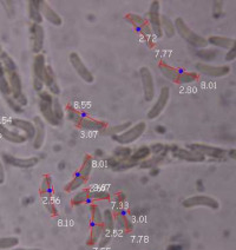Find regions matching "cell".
<instances>
[{
    "mask_svg": "<svg viewBox=\"0 0 236 250\" xmlns=\"http://www.w3.org/2000/svg\"><path fill=\"white\" fill-rule=\"evenodd\" d=\"M175 26H176V33L181 37L183 41H186L190 46L195 47L197 50L206 49L208 46V41L204 38L203 36L196 33L194 30L190 28L189 25L187 24L181 17H177L175 19Z\"/></svg>",
    "mask_w": 236,
    "mask_h": 250,
    "instance_id": "obj_1",
    "label": "cell"
},
{
    "mask_svg": "<svg viewBox=\"0 0 236 250\" xmlns=\"http://www.w3.org/2000/svg\"><path fill=\"white\" fill-rule=\"evenodd\" d=\"M93 167V158L91 155H85L83 163H82L81 167L77 171V174L73 176V178L69 183L65 186V191L66 192H75L78 191L82 187L85 186L87 180H89L91 171Z\"/></svg>",
    "mask_w": 236,
    "mask_h": 250,
    "instance_id": "obj_2",
    "label": "cell"
},
{
    "mask_svg": "<svg viewBox=\"0 0 236 250\" xmlns=\"http://www.w3.org/2000/svg\"><path fill=\"white\" fill-rule=\"evenodd\" d=\"M125 21H129L132 25L133 30L142 37V39L147 42L148 46L151 47L155 45V36H153L151 27H150L147 18L139 16L137 13H128L125 16Z\"/></svg>",
    "mask_w": 236,
    "mask_h": 250,
    "instance_id": "obj_3",
    "label": "cell"
},
{
    "mask_svg": "<svg viewBox=\"0 0 236 250\" xmlns=\"http://www.w3.org/2000/svg\"><path fill=\"white\" fill-rule=\"evenodd\" d=\"M39 98V111H41L42 118L44 119L46 123H49L52 126H58L61 125L58 121H57L55 113H53V99L55 96L51 95L47 90L42 91L41 93H38Z\"/></svg>",
    "mask_w": 236,
    "mask_h": 250,
    "instance_id": "obj_4",
    "label": "cell"
},
{
    "mask_svg": "<svg viewBox=\"0 0 236 250\" xmlns=\"http://www.w3.org/2000/svg\"><path fill=\"white\" fill-rule=\"evenodd\" d=\"M147 130V123L146 122H138V123L132 124L127 131L121 133V135L112 136V139L118 143L119 146H130V144L137 142L142 136L144 135Z\"/></svg>",
    "mask_w": 236,
    "mask_h": 250,
    "instance_id": "obj_5",
    "label": "cell"
},
{
    "mask_svg": "<svg viewBox=\"0 0 236 250\" xmlns=\"http://www.w3.org/2000/svg\"><path fill=\"white\" fill-rule=\"evenodd\" d=\"M46 59L45 56L41 53V55H36L33 58L32 64V76H33V89L37 93H41L42 91L45 89L44 78H45V71H46Z\"/></svg>",
    "mask_w": 236,
    "mask_h": 250,
    "instance_id": "obj_6",
    "label": "cell"
},
{
    "mask_svg": "<svg viewBox=\"0 0 236 250\" xmlns=\"http://www.w3.org/2000/svg\"><path fill=\"white\" fill-rule=\"evenodd\" d=\"M6 75L8 83H10L11 96H12V98L17 102V103L21 104L22 107L26 106L28 104V99L26 97V95L24 93V91H22V81L18 70L12 71V72H7Z\"/></svg>",
    "mask_w": 236,
    "mask_h": 250,
    "instance_id": "obj_7",
    "label": "cell"
},
{
    "mask_svg": "<svg viewBox=\"0 0 236 250\" xmlns=\"http://www.w3.org/2000/svg\"><path fill=\"white\" fill-rule=\"evenodd\" d=\"M161 4L157 0H153L150 2V7L147 13V21L149 22L151 31L155 38L160 39L163 37V31H162V19H161Z\"/></svg>",
    "mask_w": 236,
    "mask_h": 250,
    "instance_id": "obj_8",
    "label": "cell"
},
{
    "mask_svg": "<svg viewBox=\"0 0 236 250\" xmlns=\"http://www.w3.org/2000/svg\"><path fill=\"white\" fill-rule=\"evenodd\" d=\"M187 147L189 150H192V151L203 155L206 158L210 157L214 158V160H223L228 155V151L224 150L223 147L209 146V144L204 143H190L187 144Z\"/></svg>",
    "mask_w": 236,
    "mask_h": 250,
    "instance_id": "obj_9",
    "label": "cell"
},
{
    "mask_svg": "<svg viewBox=\"0 0 236 250\" xmlns=\"http://www.w3.org/2000/svg\"><path fill=\"white\" fill-rule=\"evenodd\" d=\"M182 206L187 209L204 207V208L217 210L220 208V202L216 200V198L212 197V196L195 195V196H190V197L186 198V200L182 202Z\"/></svg>",
    "mask_w": 236,
    "mask_h": 250,
    "instance_id": "obj_10",
    "label": "cell"
},
{
    "mask_svg": "<svg viewBox=\"0 0 236 250\" xmlns=\"http://www.w3.org/2000/svg\"><path fill=\"white\" fill-rule=\"evenodd\" d=\"M170 96H172V92H170V87L169 86H163L158 93L157 99L155 101V103L150 110L148 111L147 117L150 121H153V119L158 118L163 113L164 110H166L168 103L170 101Z\"/></svg>",
    "mask_w": 236,
    "mask_h": 250,
    "instance_id": "obj_11",
    "label": "cell"
},
{
    "mask_svg": "<svg viewBox=\"0 0 236 250\" xmlns=\"http://www.w3.org/2000/svg\"><path fill=\"white\" fill-rule=\"evenodd\" d=\"M139 77L142 82V89H143V97L146 102H152L156 96L155 91V79H153L151 70L148 66H142L139 69Z\"/></svg>",
    "mask_w": 236,
    "mask_h": 250,
    "instance_id": "obj_12",
    "label": "cell"
},
{
    "mask_svg": "<svg viewBox=\"0 0 236 250\" xmlns=\"http://www.w3.org/2000/svg\"><path fill=\"white\" fill-rule=\"evenodd\" d=\"M69 62L71 66L73 67V70L76 71V73L78 75L79 78L82 81L85 82L86 84H92L95 82V77H93L92 72L89 70V67L85 65V62L82 59V57L77 52H71L69 56Z\"/></svg>",
    "mask_w": 236,
    "mask_h": 250,
    "instance_id": "obj_13",
    "label": "cell"
},
{
    "mask_svg": "<svg viewBox=\"0 0 236 250\" xmlns=\"http://www.w3.org/2000/svg\"><path fill=\"white\" fill-rule=\"evenodd\" d=\"M1 160L6 166L17 167V169H32L39 163V158L36 156L32 157H17V156L10 155V153H1Z\"/></svg>",
    "mask_w": 236,
    "mask_h": 250,
    "instance_id": "obj_14",
    "label": "cell"
},
{
    "mask_svg": "<svg viewBox=\"0 0 236 250\" xmlns=\"http://www.w3.org/2000/svg\"><path fill=\"white\" fill-rule=\"evenodd\" d=\"M196 72L198 75H204L207 77H212V78H222L230 73V66L229 65H210L207 62H197L195 65Z\"/></svg>",
    "mask_w": 236,
    "mask_h": 250,
    "instance_id": "obj_15",
    "label": "cell"
},
{
    "mask_svg": "<svg viewBox=\"0 0 236 250\" xmlns=\"http://www.w3.org/2000/svg\"><path fill=\"white\" fill-rule=\"evenodd\" d=\"M170 156L176 158V160L189 162V163H202L207 160L203 155L192 151L188 147H180L176 144H172V151H170Z\"/></svg>",
    "mask_w": 236,
    "mask_h": 250,
    "instance_id": "obj_16",
    "label": "cell"
},
{
    "mask_svg": "<svg viewBox=\"0 0 236 250\" xmlns=\"http://www.w3.org/2000/svg\"><path fill=\"white\" fill-rule=\"evenodd\" d=\"M30 42L31 51L36 55H41L44 49L45 42V30L43 25L32 24L30 26Z\"/></svg>",
    "mask_w": 236,
    "mask_h": 250,
    "instance_id": "obj_17",
    "label": "cell"
},
{
    "mask_svg": "<svg viewBox=\"0 0 236 250\" xmlns=\"http://www.w3.org/2000/svg\"><path fill=\"white\" fill-rule=\"evenodd\" d=\"M76 126L81 130H85V131H97L102 132L105 131L107 129V124L103 121H99V119H95L87 117V116H83L81 118V121L76 124Z\"/></svg>",
    "mask_w": 236,
    "mask_h": 250,
    "instance_id": "obj_18",
    "label": "cell"
},
{
    "mask_svg": "<svg viewBox=\"0 0 236 250\" xmlns=\"http://www.w3.org/2000/svg\"><path fill=\"white\" fill-rule=\"evenodd\" d=\"M107 166L109 169H111L115 172H122V171H128V170L132 169V167H138L139 164L136 161H133L131 157L127 158V160H119V158L110 156L109 158H107Z\"/></svg>",
    "mask_w": 236,
    "mask_h": 250,
    "instance_id": "obj_19",
    "label": "cell"
},
{
    "mask_svg": "<svg viewBox=\"0 0 236 250\" xmlns=\"http://www.w3.org/2000/svg\"><path fill=\"white\" fill-rule=\"evenodd\" d=\"M10 124L13 129L18 130V131L24 133V135L26 136L27 141H31V139L33 141V138H35V135H36V126L35 124H33V122L26 121V119H21V118H12L11 119Z\"/></svg>",
    "mask_w": 236,
    "mask_h": 250,
    "instance_id": "obj_20",
    "label": "cell"
},
{
    "mask_svg": "<svg viewBox=\"0 0 236 250\" xmlns=\"http://www.w3.org/2000/svg\"><path fill=\"white\" fill-rule=\"evenodd\" d=\"M0 137L13 144H24L25 142H27L26 136L24 133L16 129H10L2 123H0Z\"/></svg>",
    "mask_w": 236,
    "mask_h": 250,
    "instance_id": "obj_21",
    "label": "cell"
},
{
    "mask_svg": "<svg viewBox=\"0 0 236 250\" xmlns=\"http://www.w3.org/2000/svg\"><path fill=\"white\" fill-rule=\"evenodd\" d=\"M33 124L36 126V135L35 138H33V147L36 150L42 149L43 146H44L45 137H46V125H45V121L43 119L41 116H36L33 118Z\"/></svg>",
    "mask_w": 236,
    "mask_h": 250,
    "instance_id": "obj_22",
    "label": "cell"
},
{
    "mask_svg": "<svg viewBox=\"0 0 236 250\" xmlns=\"http://www.w3.org/2000/svg\"><path fill=\"white\" fill-rule=\"evenodd\" d=\"M45 89H46L51 95L55 97L61 95V86H59L58 81H57V76L55 70L51 65H47L46 71H45V78H44Z\"/></svg>",
    "mask_w": 236,
    "mask_h": 250,
    "instance_id": "obj_23",
    "label": "cell"
},
{
    "mask_svg": "<svg viewBox=\"0 0 236 250\" xmlns=\"http://www.w3.org/2000/svg\"><path fill=\"white\" fill-rule=\"evenodd\" d=\"M41 10H42V16L47 22H50L53 26H62L63 25V19L59 16L58 12H56L52 7L50 6L47 2L41 1Z\"/></svg>",
    "mask_w": 236,
    "mask_h": 250,
    "instance_id": "obj_24",
    "label": "cell"
},
{
    "mask_svg": "<svg viewBox=\"0 0 236 250\" xmlns=\"http://www.w3.org/2000/svg\"><path fill=\"white\" fill-rule=\"evenodd\" d=\"M27 11H28V18L32 21V24L42 25L43 18L42 10H41V0H31L27 2Z\"/></svg>",
    "mask_w": 236,
    "mask_h": 250,
    "instance_id": "obj_25",
    "label": "cell"
},
{
    "mask_svg": "<svg viewBox=\"0 0 236 250\" xmlns=\"http://www.w3.org/2000/svg\"><path fill=\"white\" fill-rule=\"evenodd\" d=\"M158 69H160L161 73L166 77L167 79H169L170 82L176 84H178V82H180L181 79L182 72H183V71L176 69V67L170 66V65H168L167 62H161L160 64H158Z\"/></svg>",
    "mask_w": 236,
    "mask_h": 250,
    "instance_id": "obj_26",
    "label": "cell"
},
{
    "mask_svg": "<svg viewBox=\"0 0 236 250\" xmlns=\"http://www.w3.org/2000/svg\"><path fill=\"white\" fill-rule=\"evenodd\" d=\"M208 44L212 46L217 47V49H223V50H230L232 49L233 44H234L235 39L228 38V37H222V36H212L209 37Z\"/></svg>",
    "mask_w": 236,
    "mask_h": 250,
    "instance_id": "obj_27",
    "label": "cell"
},
{
    "mask_svg": "<svg viewBox=\"0 0 236 250\" xmlns=\"http://www.w3.org/2000/svg\"><path fill=\"white\" fill-rule=\"evenodd\" d=\"M169 162L168 160V157H164V156H151V157H149L148 160L143 161L142 163H139V167L141 169H149L151 170L153 167H160L161 166H163V164H166Z\"/></svg>",
    "mask_w": 236,
    "mask_h": 250,
    "instance_id": "obj_28",
    "label": "cell"
},
{
    "mask_svg": "<svg viewBox=\"0 0 236 250\" xmlns=\"http://www.w3.org/2000/svg\"><path fill=\"white\" fill-rule=\"evenodd\" d=\"M162 31H163V36H166L167 38H172L175 37L176 33V26H175V21H172L169 16L167 14H162Z\"/></svg>",
    "mask_w": 236,
    "mask_h": 250,
    "instance_id": "obj_29",
    "label": "cell"
},
{
    "mask_svg": "<svg viewBox=\"0 0 236 250\" xmlns=\"http://www.w3.org/2000/svg\"><path fill=\"white\" fill-rule=\"evenodd\" d=\"M104 232V227L103 224H92V228L90 230L89 238H87L86 244L90 247L97 246L99 240H101L102 235Z\"/></svg>",
    "mask_w": 236,
    "mask_h": 250,
    "instance_id": "obj_30",
    "label": "cell"
},
{
    "mask_svg": "<svg viewBox=\"0 0 236 250\" xmlns=\"http://www.w3.org/2000/svg\"><path fill=\"white\" fill-rule=\"evenodd\" d=\"M2 49L0 47V53H1ZM0 93H1L4 97L6 96H11V87L10 83H8L6 71L4 69V65H2L1 61H0Z\"/></svg>",
    "mask_w": 236,
    "mask_h": 250,
    "instance_id": "obj_31",
    "label": "cell"
},
{
    "mask_svg": "<svg viewBox=\"0 0 236 250\" xmlns=\"http://www.w3.org/2000/svg\"><path fill=\"white\" fill-rule=\"evenodd\" d=\"M103 227L104 230L107 232L113 234L116 229V220L115 215H113L112 209H105L103 210Z\"/></svg>",
    "mask_w": 236,
    "mask_h": 250,
    "instance_id": "obj_32",
    "label": "cell"
},
{
    "mask_svg": "<svg viewBox=\"0 0 236 250\" xmlns=\"http://www.w3.org/2000/svg\"><path fill=\"white\" fill-rule=\"evenodd\" d=\"M90 194H91V189H82L79 191H77L75 195L72 196L71 198V204L73 207L81 206V204L84 203H90Z\"/></svg>",
    "mask_w": 236,
    "mask_h": 250,
    "instance_id": "obj_33",
    "label": "cell"
},
{
    "mask_svg": "<svg viewBox=\"0 0 236 250\" xmlns=\"http://www.w3.org/2000/svg\"><path fill=\"white\" fill-rule=\"evenodd\" d=\"M151 156H152V152H151V149H150V146H142L137 147L136 150H133L131 158L139 164V163H142L143 161L148 160L149 157H151Z\"/></svg>",
    "mask_w": 236,
    "mask_h": 250,
    "instance_id": "obj_34",
    "label": "cell"
},
{
    "mask_svg": "<svg viewBox=\"0 0 236 250\" xmlns=\"http://www.w3.org/2000/svg\"><path fill=\"white\" fill-rule=\"evenodd\" d=\"M83 113L79 111L77 107L73 106L72 104H67L66 106H65V117H66L67 121L75 123V125L81 121V118L83 117Z\"/></svg>",
    "mask_w": 236,
    "mask_h": 250,
    "instance_id": "obj_35",
    "label": "cell"
},
{
    "mask_svg": "<svg viewBox=\"0 0 236 250\" xmlns=\"http://www.w3.org/2000/svg\"><path fill=\"white\" fill-rule=\"evenodd\" d=\"M52 187V177L50 175H45L41 182V188H39V192H41L42 197H51Z\"/></svg>",
    "mask_w": 236,
    "mask_h": 250,
    "instance_id": "obj_36",
    "label": "cell"
},
{
    "mask_svg": "<svg viewBox=\"0 0 236 250\" xmlns=\"http://www.w3.org/2000/svg\"><path fill=\"white\" fill-rule=\"evenodd\" d=\"M150 149H151L153 156H164V157H169L170 151H172V144L155 143L150 146Z\"/></svg>",
    "mask_w": 236,
    "mask_h": 250,
    "instance_id": "obj_37",
    "label": "cell"
},
{
    "mask_svg": "<svg viewBox=\"0 0 236 250\" xmlns=\"http://www.w3.org/2000/svg\"><path fill=\"white\" fill-rule=\"evenodd\" d=\"M89 209L91 214V222H92V224H103V211L99 208L98 204L91 203Z\"/></svg>",
    "mask_w": 236,
    "mask_h": 250,
    "instance_id": "obj_38",
    "label": "cell"
},
{
    "mask_svg": "<svg viewBox=\"0 0 236 250\" xmlns=\"http://www.w3.org/2000/svg\"><path fill=\"white\" fill-rule=\"evenodd\" d=\"M132 123L131 122H125V123H121L118 125H113V126H110L107 127V130H105L104 133H107V135H110L112 137V136H117V135H121V133H123L127 131L128 129H129L130 126H131Z\"/></svg>",
    "mask_w": 236,
    "mask_h": 250,
    "instance_id": "obj_39",
    "label": "cell"
},
{
    "mask_svg": "<svg viewBox=\"0 0 236 250\" xmlns=\"http://www.w3.org/2000/svg\"><path fill=\"white\" fill-rule=\"evenodd\" d=\"M133 153V149L127 146H118L115 150L112 151V156L119 160H127L130 158Z\"/></svg>",
    "mask_w": 236,
    "mask_h": 250,
    "instance_id": "obj_40",
    "label": "cell"
},
{
    "mask_svg": "<svg viewBox=\"0 0 236 250\" xmlns=\"http://www.w3.org/2000/svg\"><path fill=\"white\" fill-rule=\"evenodd\" d=\"M110 200H111V195H110V192L105 191V190H91L90 204L96 203V202L110 201Z\"/></svg>",
    "mask_w": 236,
    "mask_h": 250,
    "instance_id": "obj_41",
    "label": "cell"
},
{
    "mask_svg": "<svg viewBox=\"0 0 236 250\" xmlns=\"http://www.w3.org/2000/svg\"><path fill=\"white\" fill-rule=\"evenodd\" d=\"M19 244V238L14 236L0 237V249H14Z\"/></svg>",
    "mask_w": 236,
    "mask_h": 250,
    "instance_id": "obj_42",
    "label": "cell"
},
{
    "mask_svg": "<svg viewBox=\"0 0 236 250\" xmlns=\"http://www.w3.org/2000/svg\"><path fill=\"white\" fill-rule=\"evenodd\" d=\"M53 113H55L57 121L62 124V122L64 121L65 118V109L63 107L62 103L59 102V99L57 97H55V99H53Z\"/></svg>",
    "mask_w": 236,
    "mask_h": 250,
    "instance_id": "obj_43",
    "label": "cell"
},
{
    "mask_svg": "<svg viewBox=\"0 0 236 250\" xmlns=\"http://www.w3.org/2000/svg\"><path fill=\"white\" fill-rule=\"evenodd\" d=\"M198 79V73L197 72H189V71H183L182 72L181 79L178 82V84H192L195 83Z\"/></svg>",
    "mask_w": 236,
    "mask_h": 250,
    "instance_id": "obj_44",
    "label": "cell"
},
{
    "mask_svg": "<svg viewBox=\"0 0 236 250\" xmlns=\"http://www.w3.org/2000/svg\"><path fill=\"white\" fill-rule=\"evenodd\" d=\"M43 203H44L45 209H46V211L49 212L50 215L56 216L58 214V209H57L56 204L53 203V201L51 200V197H43Z\"/></svg>",
    "mask_w": 236,
    "mask_h": 250,
    "instance_id": "obj_45",
    "label": "cell"
},
{
    "mask_svg": "<svg viewBox=\"0 0 236 250\" xmlns=\"http://www.w3.org/2000/svg\"><path fill=\"white\" fill-rule=\"evenodd\" d=\"M5 98V102H6V104L8 105V107H10L11 110H13L16 113H22L24 112V110H22V106L21 104L17 103L16 101L12 98V96H6Z\"/></svg>",
    "mask_w": 236,
    "mask_h": 250,
    "instance_id": "obj_46",
    "label": "cell"
},
{
    "mask_svg": "<svg viewBox=\"0 0 236 250\" xmlns=\"http://www.w3.org/2000/svg\"><path fill=\"white\" fill-rule=\"evenodd\" d=\"M197 56L200 57L201 59L203 61H213L216 56H217V51L215 50H207L206 49H202L197 51Z\"/></svg>",
    "mask_w": 236,
    "mask_h": 250,
    "instance_id": "obj_47",
    "label": "cell"
},
{
    "mask_svg": "<svg viewBox=\"0 0 236 250\" xmlns=\"http://www.w3.org/2000/svg\"><path fill=\"white\" fill-rule=\"evenodd\" d=\"M111 237H112L111 232H107V231H105V230H104L103 235H102L101 240H99V242H98V247H101V248H103V247H107V244H109L110 241H111Z\"/></svg>",
    "mask_w": 236,
    "mask_h": 250,
    "instance_id": "obj_48",
    "label": "cell"
},
{
    "mask_svg": "<svg viewBox=\"0 0 236 250\" xmlns=\"http://www.w3.org/2000/svg\"><path fill=\"white\" fill-rule=\"evenodd\" d=\"M111 201L115 204H124L125 201H127V195H125L124 192L119 191V192H117V194H115L112 196Z\"/></svg>",
    "mask_w": 236,
    "mask_h": 250,
    "instance_id": "obj_49",
    "label": "cell"
},
{
    "mask_svg": "<svg viewBox=\"0 0 236 250\" xmlns=\"http://www.w3.org/2000/svg\"><path fill=\"white\" fill-rule=\"evenodd\" d=\"M226 62H233L236 59V39L234 41V44H233L232 49H230L228 52H227L226 57H224Z\"/></svg>",
    "mask_w": 236,
    "mask_h": 250,
    "instance_id": "obj_50",
    "label": "cell"
},
{
    "mask_svg": "<svg viewBox=\"0 0 236 250\" xmlns=\"http://www.w3.org/2000/svg\"><path fill=\"white\" fill-rule=\"evenodd\" d=\"M5 178H6V174H5L4 162H2L1 157H0V186H1V184H4Z\"/></svg>",
    "mask_w": 236,
    "mask_h": 250,
    "instance_id": "obj_51",
    "label": "cell"
},
{
    "mask_svg": "<svg viewBox=\"0 0 236 250\" xmlns=\"http://www.w3.org/2000/svg\"><path fill=\"white\" fill-rule=\"evenodd\" d=\"M161 172V169L160 167H153V169L150 170V176H152V177H155V176H158Z\"/></svg>",
    "mask_w": 236,
    "mask_h": 250,
    "instance_id": "obj_52",
    "label": "cell"
},
{
    "mask_svg": "<svg viewBox=\"0 0 236 250\" xmlns=\"http://www.w3.org/2000/svg\"><path fill=\"white\" fill-rule=\"evenodd\" d=\"M228 157L232 158V160L236 161V149H232L228 151Z\"/></svg>",
    "mask_w": 236,
    "mask_h": 250,
    "instance_id": "obj_53",
    "label": "cell"
},
{
    "mask_svg": "<svg viewBox=\"0 0 236 250\" xmlns=\"http://www.w3.org/2000/svg\"><path fill=\"white\" fill-rule=\"evenodd\" d=\"M166 127L163 126V125H158V126H156V132H158V133H166Z\"/></svg>",
    "mask_w": 236,
    "mask_h": 250,
    "instance_id": "obj_54",
    "label": "cell"
},
{
    "mask_svg": "<svg viewBox=\"0 0 236 250\" xmlns=\"http://www.w3.org/2000/svg\"><path fill=\"white\" fill-rule=\"evenodd\" d=\"M33 202H35V198L33 197H26L24 200V204L25 206H28V204H32Z\"/></svg>",
    "mask_w": 236,
    "mask_h": 250,
    "instance_id": "obj_55",
    "label": "cell"
},
{
    "mask_svg": "<svg viewBox=\"0 0 236 250\" xmlns=\"http://www.w3.org/2000/svg\"><path fill=\"white\" fill-rule=\"evenodd\" d=\"M168 250H182V247L178 246V244H172L168 248Z\"/></svg>",
    "mask_w": 236,
    "mask_h": 250,
    "instance_id": "obj_56",
    "label": "cell"
},
{
    "mask_svg": "<svg viewBox=\"0 0 236 250\" xmlns=\"http://www.w3.org/2000/svg\"><path fill=\"white\" fill-rule=\"evenodd\" d=\"M12 250H43V249H39V248H14Z\"/></svg>",
    "mask_w": 236,
    "mask_h": 250,
    "instance_id": "obj_57",
    "label": "cell"
},
{
    "mask_svg": "<svg viewBox=\"0 0 236 250\" xmlns=\"http://www.w3.org/2000/svg\"><path fill=\"white\" fill-rule=\"evenodd\" d=\"M96 156H103L104 155V152L102 151V150H96Z\"/></svg>",
    "mask_w": 236,
    "mask_h": 250,
    "instance_id": "obj_58",
    "label": "cell"
}]
</instances>
